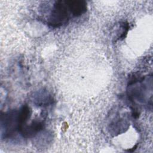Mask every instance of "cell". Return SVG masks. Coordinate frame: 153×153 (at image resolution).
Here are the masks:
<instances>
[{"label": "cell", "mask_w": 153, "mask_h": 153, "mask_svg": "<svg viewBox=\"0 0 153 153\" xmlns=\"http://www.w3.org/2000/svg\"><path fill=\"white\" fill-rule=\"evenodd\" d=\"M69 10L65 1H56L53 5L48 23L57 27L66 24L69 19Z\"/></svg>", "instance_id": "cell-1"}, {"label": "cell", "mask_w": 153, "mask_h": 153, "mask_svg": "<svg viewBox=\"0 0 153 153\" xmlns=\"http://www.w3.org/2000/svg\"><path fill=\"white\" fill-rule=\"evenodd\" d=\"M71 13L75 17L79 16L86 12L87 10V2L82 1H65Z\"/></svg>", "instance_id": "cell-2"}, {"label": "cell", "mask_w": 153, "mask_h": 153, "mask_svg": "<svg viewBox=\"0 0 153 153\" xmlns=\"http://www.w3.org/2000/svg\"><path fill=\"white\" fill-rule=\"evenodd\" d=\"M44 126L43 121H35L29 126H24L20 131L23 137H30L42 130Z\"/></svg>", "instance_id": "cell-3"}]
</instances>
